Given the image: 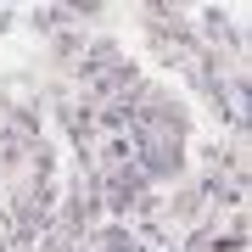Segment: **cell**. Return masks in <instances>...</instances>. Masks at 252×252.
<instances>
[{
	"label": "cell",
	"instance_id": "cell-1",
	"mask_svg": "<svg viewBox=\"0 0 252 252\" xmlns=\"http://www.w3.org/2000/svg\"><path fill=\"white\" fill-rule=\"evenodd\" d=\"M219 95H230V124L241 129V124H247V84L230 79V84H219Z\"/></svg>",
	"mask_w": 252,
	"mask_h": 252
}]
</instances>
